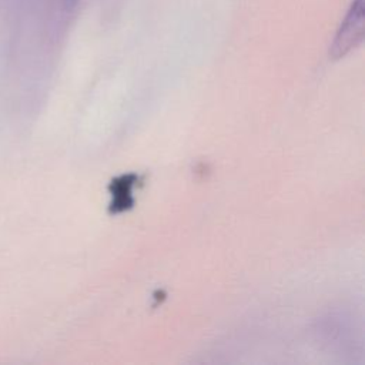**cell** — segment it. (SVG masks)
<instances>
[{"label":"cell","instance_id":"6da1fadb","mask_svg":"<svg viewBox=\"0 0 365 365\" xmlns=\"http://www.w3.org/2000/svg\"><path fill=\"white\" fill-rule=\"evenodd\" d=\"M364 0H354L329 48L332 58H341L358 47L364 38Z\"/></svg>","mask_w":365,"mask_h":365}]
</instances>
